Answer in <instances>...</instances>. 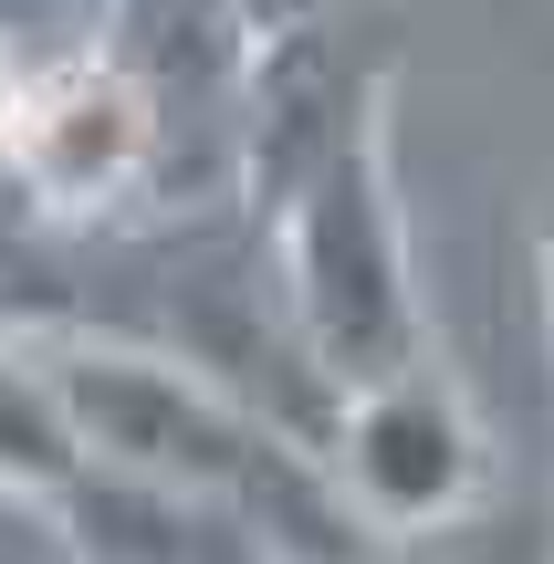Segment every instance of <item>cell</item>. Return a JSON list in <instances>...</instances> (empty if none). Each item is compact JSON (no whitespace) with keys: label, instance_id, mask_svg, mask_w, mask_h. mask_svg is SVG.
<instances>
[{"label":"cell","instance_id":"obj_5","mask_svg":"<svg viewBox=\"0 0 554 564\" xmlns=\"http://www.w3.org/2000/svg\"><path fill=\"white\" fill-rule=\"evenodd\" d=\"M53 533H63L74 564H283L241 512L188 502V491L137 481V470H105V460L53 502Z\"/></svg>","mask_w":554,"mask_h":564},{"label":"cell","instance_id":"obj_11","mask_svg":"<svg viewBox=\"0 0 554 564\" xmlns=\"http://www.w3.org/2000/svg\"><path fill=\"white\" fill-rule=\"evenodd\" d=\"M0 21H11V0H0Z\"/></svg>","mask_w":554,"mask_h":564},{"label":"cell","instance_id":"obj_2","mask_svg":"<svg viewBox=\"0 0 554 564\" xmlns=\"http://www.w3.org/2000/svg\"><path fill=\"white\" fill-rule=\"evenodd\" d=\"M272 230V272H283V314L304 335L314 377L346 387L388 377V366L430 356V303H419L409 262V209H398V126L377 116L367 137H346L335 158H314L272 209H251Z\"/></svg>","mask_w":554,"mask_h":564},{"label":"cell","instance_id":"obj_1","mask_svg":"<svg viewBox=\"0 0 554 564\" xmlns=\"http://www.w3.org/2000/svg\"><path fill=\"white\" fill-rule=\"evenodd\" d=\"M63 398H74V429L105 470H137V481H167L188 502L241 512L283 564H377L388 544L367 533V512L346 502L325 440L293 429L283 408L241 398L230 377L167 356V345H126V335H63Z\"/></svg>","mask_w":554,"mask_h":564},{"label":"cell","instance_id":"obj_8","mask_svg":"<svg viewBox=\"0 0 554 564\" xmlns=\"http://www.w3.org/2000/svg\"><path fill=\"white\" fill-rule=\"evenodd\" d=\"M241 11V32H251V53L262 42H283V32H314V21H335V11H356V0H230Z\"/></svg>","mask_w":554,"mask_h":564},{"label":"cell","instance_id":"obj_10","mask_svg":"<svg viewBox=\"0 0 554 564\" xmlns=\"http://www.w3.org/2000/svg\"><path fill=\"white\" fill-rule=\"evenodd\" d=\"M534 272H544V314H554V209H544V230H534Z\"/></svg>","mask_w":554,"mask_h":564},{"label":"cell","instance_id":"obj_6","mask_svg":"<svg viewBox=\"0 0 554 564\" xmlns=\"http://www.w3.org/2000/svg\"><path fill=\"white\" fill-rule=\"evenodd\" d=\"M95 470L74 429V398H63V366L42 335H0V502H32L53 523V502Z\"/></svg>","mask_w":554,"mask_h":564},{"label":"cell","instance_id":"obj_3","mask_svg":"<svg viewBox=\"0 0 554 564\" xmlns=\"http://www.w3.org/2000/svg\"><path fill=\"white\" fill-rule=\"evenodd\" d=\"M167 167V105L116 42H74V53L32 63L0 137V178L63 230H116L126 209L157 188Z\"/></svg>","mask_w":554,"mask_h":564},{"label":"cell","instance_id":"obj_4","mask_svg":"<svg viewBox=\"0 0 554 564\" xmlns=\"http://www.w3.org/2000/svg\"><path fill=\"white\" fill-rule=\"evenodd\" d=\"M325 460L335 481H346V502L367 512L377 544H409V533H439L460 523L471 502H492V440H481V408L471 387H460V366L439 356H409L388 366V377L346 387V408H335L325 429Z\"/></svg>","mask_w":554,"mask_h":564},{"label":"cell","instance_id":"obj_7","mask_svg":"<svg viewBox=\"0 0 554 564\" xmlns=\"http://www.w3.org/2000/svg\"><path fill=\"white\" fill-rule=\"evenodd\" d=\"M377 564H554V502L544 491H492V502H471L460 523L388 544Z\"/></svg>","mask_w":554,"mask_h":564},{"label":"cell","instance_id":"obj_9","mask_svg":"<svg viewBox=\"0 0 554 564\" xmlns=\"http://www.w3.org/2000/svg\"><path fill=\"white\" fill-rule=\"evenodd\" d=\"M21 84H32V63L11 53V21H0V137H11V105H21Z\"/></svg>","mask_w":554,"mask_h":564}]
</instances>
